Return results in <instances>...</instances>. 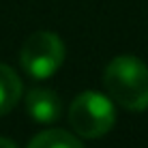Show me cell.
I'll return each instance as SVG.
<instances>
[{
  "mask_svg": "<svg viewBox=\"0 0 148 148\" xmlns=\"http://www.w3.org/2000/svg\"><path fill=\"white\" fill-rule=\"evenodd\" d=\"M103 86L110 99L129 112L148 108V67L135 56H116L105 67Z\"/></svg>",
  "mask_w": 148,
  "mask_h": 148,
  "instance_id": "cell-1",
  "label": "cell"
},
{
  "mask_svg": "<svg viewBox=\"0 0 148 148\" xmlns=\"http://www.w3.org/2000/svg\"><path fill=\"white\" fill-rule=\"evenodd\" d=\"M69 122L73 131L79 137L95 140L112 131L116 122V112L112 105V99L99 92H82L73 99L69 108Z\"/></svg>",
  "mask_w": 148,
  "mask_h": 148,
  "instance_id": "cell-2",
  "label": "cell"
},
{
  "mask_svg": "<svg viewBox=\"0 0 148 148\" xmlns=\"http://www.w3.org/2000/svg\"><path fill=\"white\" fill-rule=\"evenodd\" d=\"M19 62L28 75L37 79L52 77L64 62V43L56 32L39 30L24 41Z\"/></svg>",
  "mask_w": 148,
  "mask_h": 148,
  "instance_id": "cell-3",
  "label": "cell"
},
{
  "mask_svg": "<svg viewBox=\"0 0 148 148\" xmlns=\"http://www.w3.org/2000/svg\"><path fill=\"white\" fill-rule=\"evenodd\" d=\"M26 112L39 125H52L62 116V103L49 88H32L26 95Z\"/></svg>",
  "mask_w": 148,
  "mask_h": 148,
  "instance_id": "cell-4",
  "label": "cell"
},
{
  "mask_svg": "<svg viewBox=\"0 0 148 148\" xmlns=\"http://www.w3.org/2000/svg\"><path fill=\"white\" fill-rule=\"evenodd\" d=\"M19 97H22V79L11 67L0 64V116L9 114L17 105Z\"/></svg>",
  "mask_w": 148,
  "mask_h": 148,
  "instance_id": "cell-5",
  "label": "cell"
},
{
  "mask_svg": "<svg viewBox=\"0 0 148 148\" xmlns=\"http://www.w3.org/2000/svg\"><path fill=\"white\" fill-rule=\"evenodd\" d=\"M28 148H84L82 142L73 133L64 129H47L43 133H39L32 142L28 144Z\"/></svg>",
  "mask_w": 148,
  "mask_h": 148,
  "instance_id": "cell-6",
  "label": "cell"
},
{
  "mask_svg": "<svg viewBox=\"0 0 148 148\" xmlns=\"http://www.w3.org/2000/svg\"><path fill=\"white\" fill-rule=\"evenodd\" d=\"M0 148H17V146L11 140H7V137H0Z\"/></svg>",
  "mask_w": 148,
  "mask_h": 148,
  "instance_id": "cell-7",
  "label": "cell"
}]
</instances>
